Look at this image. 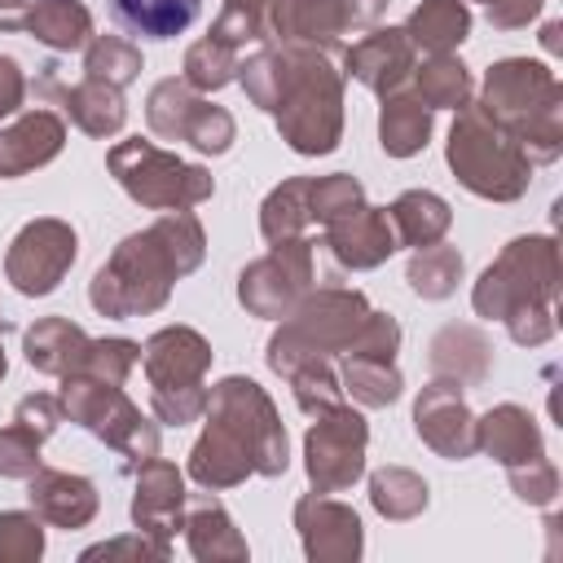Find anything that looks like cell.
I'll use <instances>...</instances> for the list:
<instances>
[{
	"mask_svg": "<svg viewBox=\"0 0 563 563\" xmlns=\"http://www.w3.org/2000/svg\"><path fill=\"white\" fill-rule=\"evenodd\" d=\"M295 532L303 541V554L308 563H356L365 554V528H361V515L330 497V493H303L295 501Z\"/></svg>",
	"mask_w": 563,
	"mask_h": 563,
	"instance_id": "4fadbf2b",
	"label": "cell"
},
{
	"mask_svg": "<svg viewBox=\"0 0 563 563\" xmlns=\"http://www.w3.org/2000/svg\"><path fill=\"white\" fill-rule=\"evenodd\" d=\"M339 0H268V44H339Z\"/></svg>",
	"mask_w": 563,
	"mask_h": 563,
	"instance_id": "484cf974",
	"label": "cell"
},
{
	"mask_svg": "<svg viewBox=\"0 0 563 563\" xmlns=\"http://www.w3.org/2000/svg\"><path fill=\"white\" fill-rule=\"evenodd\" d=\"M391 0H339V18H343V35L347 31H369Z\"/></svg>",
	"mask_w": 563,
	"mask_h": 563,
	"instance_id": "9f6ffc18",
	"label": "cell"
},
{
	"mask_svg": "<svg viewBox=\"0 0 563 563\" xmlns=\"http://www.w3.org/2000/svg\"><path fill=\"white\" fill-rule=\"evenodd\" d=\"M554 92H563L559 75L545 62L532 57H501L488 66L484 88H479V106L501 123V128H519L532 110H541Z\"/></svg>",
	"mask_w": 563,
	"mask_h": 563,
	"instance_id": "5bb4252c",
	"label": "cell"
},
{
	"mask_svg": "<svg viewBox=\"0 0 563 563\" xmlns=\"http://www.w3.org/2000/svg\"><path fill=\"white\" fill-rule=\"evenodd\" d=\"M141 365L150 378V409L167 427H189L207 409L211 343L194 325H163L141 343Z\"/></svg>",
	"mask_w": 563,
	"mask_h": 563,
	"instance_id": "52a82bcc",
	"label": "cell"
},
{
	"mask_svg": "<svg viewBox=\"0 0 563 563\" xmlns=\"http://www.w3.org/2000/svg\"><path fill=\"white\" fill-rule=\"evenodd\" d=\"M136 361H141V343L136 339H119V334L114 339H92V347H88V356H84V365L75 374H88V378L123 387L128 374L136 369Z\"/></svg>",
	"mask_w": 563,
	"mask_h": 563,
	"instance_id": "ee69618b",
	"label": "cell"
},
{
	"mask_svg": "<svg viewBox=\"0 0 563 563\" xmlns=\"http://www.w3.org/2000/svg\"><path fill=\"white\" fill-rule=\"evenodd\" d=\"M13 422H22L31 435L48 440V435L66 422V413H62V400H57V396H48V391H31V396H22V400H18Z\"/></svg>",
	"mask_w": 563,
	"mask_h": 563,
	"instance_id": "f5cc1de1",
	"label": "cell"
},
{
	"mask_svg": "<svg viewBox=\"0 0 563 563\" xmlns=\"http://www.w3.org/2000/svg\"><path fill=\"white\" fill-rule=\"evenodd\" d=\"M268 246H273L268 255L251 260V264L238 273V303H242L251 317L282 321V317L317 286V260H312L308 233L282 238V242H268Z\"/></svg>",
	"mask_w": 563,
	"mask_h": 563,
	"instance_id": "30bf717a",
	"label": "cell"
},
{
	"mask_svg": "<svg viewBox=\"0 0 563 563\" xmlns=\"http://www.w3.org/2000/svg\"><path fill=\"white\" fill-rule=\"evenodd\" d=\"M75 255H79L75 229L57 216H40V220H26L13 233L9 251H4V277L13 282L18 295L40 299V295H53L66 282Z\"/></svg>",
	"mask_w": 563,
	"mask_h": 563,
	"instance_id": "7c38bea8",
	"label": "cell"
},
{
	"mask_svg": "<svg viewBox=\"0 0 563 563\" xmlns=\"http://www.w3.org/2000/svg\"><path fill=\"white\" fill-rule=\"evenodd\" d=\"M506 330H510V339L519 343V347H541V343H550L554 339V330H559V308H515L510 317H506Z\"/></svg>",
	"mask_w": 563,
	"mask_h": 563,
	"instance_id": "816d5d0a",
	"label": "cell"
},
{
	"mask_svg": "<svg viewBox=\"0 0 563 563\" xmlns=\"http://www.w3.org/2000/svg\"><path fill=\"white\" fill-rule=\"evenodd\" d=\"M4 330H9V321H4V317H0V334H4Z\"/></svg>",
	"mask_w": 563,
	"mask_h": 563,
	"instance_id": "94428289",
	"label": "cell"
},
{
	"mask_svg": "<svg viewBox=\"0 0 563 563\" xmlns=\"http://www.w3.org/2000/svg\"><path fill=\"white\" fill-rule=\"evenodd\" d=\"M290 466V440L282 427V413L273 396L246 378L229 374L216 387H207L202 409V435L189 449V479L198 488L224 493L246 484V475L277 479Z\"/></svg>",
	"mask_w": 563,
	"mask_h": 563,
	"instance_id": "7a4b0ae2",
	"label": "cell"
},
{
	"mask_svg": "<svg viewBox=\"0 0 563 563\" xmlns=\"http://www.w3.org/2000/svg\"><path fill=\"white\" fill-rule=\"evenodd\" d=\"M53 70H57V66H44V88L57 92L62 110L70 114V123H75L79 132H88V136H97V141L123 132V123H128L123 88H114V84H106V79H92V75H84V79L70 84V88H57V75H53Z\"/></svg>",
	"mask_w": 563,
	"mask_h": 563,
	"instance_id": "7402d4cb",
	"label": "cell"
},
{
	"mask_svg": "<svg viewBox=\"0 0 563 563\" xmlns=\"http://www.w3.org/2000/svg\"><path fill=\"white\" fill-rule=\"evenodd\" d=\"M462 273H466V264H462L457 246H444V242L418 246V251L409 255V264H405V282H409V290H413L418 299H431V303L449 299V295L457 290Z\"/></svg>",
	"mask_w": 563,
	"mask_h": 563,
	"instance_id": "e575fe53",
	"label": "cell"
},
{
	"mask_svg": "<svg viewBox=\"0 0 563 563\" xmlns=\"http://www.w3.org/2000/svg\"><path fill=\"white\" fill-rule=\"evenodd\" d=\"M31 0H0V31H22Z\"/></svg>",
	"mask_w": 563,
	"mask_h": 563,
	"instance_id": "6f0895ef",
	"label": "cell"
},
{
	"mask_svg": "<svg viewBox=\"0 0 563 563\" xmlns=\"http://www.w3.org/2000/svg\"><path fill=\"white\" fill-rule=\"evenodd\" d=\"M202 106H207V97L194 92L185 79H158L145 97V123L163 141H185Z\"/></svg>",
	"mask_w": 563,
	"mask_h": 563,
	"instance_id": "d6a6232c",
	"label": "cell"
},
{
	"mask_svg": "<svg viewBox=\"0 0 563 563\" xmlns=\"http://www.w3.org/2000/svg\"><path fill=\"white\" fill-rule=\"evenodd\" d=\"M26 501L31 510L48 523V528H88L101 510V497H97V484L88 475H70V471H48L40 466L31 479H26Z\"/></svg>",
	"mask_w": 563,
	"mask_h": 563,
	"instance_id": "d6986e66",
	"label": "cell"
},
{
	"mask_svg": "<svg viewBox=\"0 0 563 563\" xmlns=\"http://www.w3.org/2000/svg\"><path fill=\"white\" fill-rule=\"evenodd\" d=\"M413 431L444 462H462V457L475 453V413H471L462 387L449 383V378H431L418 391V400H413Z\"/></svg>",
	"mask_w": 563,
	"mask_h": 563,
	"instance_id": "9a60e30c",
	"label": "cell"
},
{
	"mask_svg": "<svg viewBox=\"0 0 563 563\" xmlns=\"http://www.w3.org/2000/svg\"><path fill=\"white\" fill-rule=\"evenodd\" d=\"M260 4H268V0H260Z\"/></svg>",
	"mask_w": 563,
	"mask_h": 563,
	"instance_id": "be15d7a7",
	"label": "cell"
},
{
	"mask_svg": "<svg viewBox=\"0 0 563 563\" xmlns=\"http://www.w3.org/2000/svg\"><path fill=\"white\" fill-rule=\"evenodd\" d=\"M559 242L550 233H523L501 246V255L471 286V308L484 321H506L515 308H559Z\"/></svg>",
	"mask_w": 563,
	"mask_h": 563,
	"instance_id": "8992f818",
	"label": "cell"
},
{
	"mask_svg": "<svg viewBox=\"0 0 563 563\" xmlns=\"http://www.w3.org/2000/svg\"><path fill=\"white\" fill-rule=\"evenodd\" d=\"M22 31L53 53H75L92 40V13L84 0H31Z\"/></svg>",
	"mask_w": 563,
	"mask_h": 563,
	"instance_id": "83f0119b",
	"label": "cell"
},
{
	"mask_svg": "<svg viewBox=\"0 0 563 563\" xmlns=\"http://www.w3.org/2000/svg\"><path fill=\"white\" fill-rule=\"evenodd\" d=\"M369 317V299L347 286H312L268 334L264 361L273 374H290L299 361H339Z\"/></svg>",
	"mask_w": 563,
	"mask_h": 563,
	"instance_id": "5b68a950",
	"label": "cell"
},
{
	"mask_svg": "<svg viewBox=\"0 0 563 563\" xmlns=\"http://www.w3.org/2000/svg\"><path fill=\"white\" fill-rule=\"evenodd\" d=\"M347 352H356V356H387V361H396V352H400V321H396L391 312L369 308V317L361 321V330H356V339L347 343Z\"/></svg>",
	"mask_w": 563,
	"mask_h": 563,
	"instance_id": "681fc988",
	"label": "cell"
},
{
	"mask_svg": "<svg viewBox=\"0 0 563 563\" xmlns=\"http://www.w3.org/2000/svg\"><path fill=\"white\" fill-rule=\"evenodd\" d=\"M515 141L523 145L528 163H554L563 154V92H554L541 110H532L515 128Z\"/></svg>",
	"mask_w": 563,
	"mask_h": 563,
	"instance_id": "7bdbcfd3",
	"label": "cell"
},
{
	"mask_svg": "<svg viewBox=\"0 0 563 563\" xmlns=\"http://www.w3.org/2000/svg\"><path fill=\"white\" fill-rule=\"evenodd\" d=\"M106 167L119 180V189L145 211H194L216 194V180L202 163H185L180 154L158 150L154 141L141 136L110 145Z\"/></svg>",
	"mask_w": 563,
	"mask_h": 563,
	"instance_id": "9c48e42d",
	"label": "cell"
},
{
	"mask_svg": "<svg viewBox=\"0 0 563 563\" xmlns=\"http://www.w3.org/2000/svg\"><path fill=\"white\" fill-rule=\"evenodd\" d=\"M185 545L198 563H246L251 550H246V537L238 532V523L229 519V510L207 493H189L185 497Z\"/></svg>",
	"mask_w": 563,
	"mask_h": 563,
	"instance_id": "44dd1931",
	"label": "cell"
},
{
	"mask_svg": "<svg viewBox=\"0 0 563 563\" xmlns=\"http://www.w3.org/2000/svg\"><path fill=\"white\" fill-rule=\"evenodd\" d=\"M286 378H290L295 405H299L308 418H317V413H325V409L343 405V383H339L334 361H299Z\"/></svg>",
	"mask_w": 563,
	"mask_h": 563,
	"instance_id": "60d3db41",
	"label": "cell"
},
{
	"mask_svg": "<svg viewBox=\"0 0 563 563\" xmlns=\"http://www.w3.org/2000/svg\"><path fill=\"white\" fill-rule=\"evenodd\" d=\"M233 136H238V123H233V114L224 110V106H202L198 110V119H194V128H189V145L198 150V154H224L229 145H233Z\"/></svg>",
	"mask_w": 563,
	"mask_h": 563,
	"instance_id": "f907efd6",
	"label": "cell"
},
{
	"mask_svg": "<svg viewBox=\"0 0 563 563\" xmlns=\"http://www.w3.org/2000/svg\"><path fill=\"white\" fill-rule=\"evenodd\" d=\"M427 361H431V378H449L457 387H479L493 369V339L479 325H444V330H435Z\"/></svg>",
	"mask_w": 563,
	"mask_h": 563,
	"instance_id": "cb8c5ba5",
	"label": "cell"
},
{
	"mask_svg": "<svg viewBox=\"0 0 563 563\" xmlns=\"http://www.w3.org/2000/svg\"><path fill=\"white\" fill-rule=\"evenodd\" d=\"M238 66H242V53L202 35L185 48V62H180V79L194 88V92H220L224 84L238 79Z\"/></svg>",
	"mask_w": 563,
	"mask_h": 563,
	"instance_id": "74e56055",
	"label": "cell"
},
{
	"mask_svg": "<svg viewBox=\"0 0 563 563\" xmlns=\"http://www.w3.org/2000/svg\"><path fill=\"white\" fill-rule=\"evenodd\" d=\"M202 0H110V18L141 40H172L194 26Z\"/></svg>",
	"mask_w": 563,
	"mask_h": 563,
	"instance_id": "4dcf8cb0",
	"label": "cell"
},
{
	"mask_svg": "<svg viewBox=\"0 0 563 563\" xmlns=\"http://www.w3.org/2000/svg\"><path fill=\"white\" fill-rule=\"evenodd\" d=\"M44 554V519L35 510H0V563H35Z\"/></svg>",
	"mask_w": 563,
	"mask_h": 563,
	"instance_id": "f6af8a7d",
	"label": "cell"
},
{
	"mask_svg": "<svg viewBox=\"0 0 563 563\" xmlns=\"http://www.w3.org/2000/svg\"><path fill=\"white\" fill-rule=\"evenodd\" d=\"M66 145V123L53 110H22L0 128V180H18L35 167H48Z\"/></svg>",
	"mask_w": 563,
	"mask_h": 563,
	"instance_id": "ffe728a7",
	"label": "cell"
},
{
	"mask_svg": "<svg viewBox=\"0 0 563 563\" xmlns=\"http://www.w3.org/2000/svg\"><path fill=\"white\" fill-rule=\"evenodd\" d=\"M84 75L106 79L114 88H128L141 75V48L123 35H92L84 44Z\"/></svg>",
	"mask_w": 563,
	"mask_h": 563,
	"instance_id": "f35d334b",
	"label": "cell"
},
{
	"mask_svg": "<svg viewBox=\"0 0 563 563\" xmlns=\"http://www.w3.org/2000/svg\"><path fill=\"white\" fill-rule=\"evenodd\" d=\"M559 35H563V22H545L541 26V48L545 53H563V40Z\"/></svg>",
	"mask_w": 563,
	"mask_h": 563,
	"instance_id": "680465c9",
	"label": "cell"
},
{
	"mask_svg": "<svg viewBox=\"0 0 563 563\" xmlns=\"http://www.w3.org/2000/svg\"><path fill=\"white\" fill-rule=\"evenodd\" d=\"M506 479H510L515 497L528 501V506H554V497H559V466L545 453L532 457V462L506 466Z\"/></svg>",
	"mask_w": 563,
	"mask_h": 563,
	"instance_id": "bcb514c9",
	"label": "cell"
},
{
	"mask_svg": "<svg viewBox=\"0 0 563 563\" xmlns=\"http://www.w3.org/2000/svg\"><path fill=\"white\" fill-rule=\"evenodd\" d=\"M211 40L229 44V48H246V44H268V4L260 0H224V9L216 13Z\"/></svg>",
	"mask_w": 563,
	"mask_h": 563,
	"instance_id": "b9f144b4",
	"label": "cell"
},
{
	"mask_svg": "<svg viewBox=\"0 0 563 563\" xmlns=\"http://www.w3.org/2000/svg\"><path fill=\"white\" fill-rule=\"evenodd\" d=\"M418 66V48L409 44L405 26H369L352 48H343V75H352L361 88L387 97L409 84Z\"/></svg>",
	"mask_w": 563,
	"mask_h": 563,
	"instance_id": "2e32d148",
	"label": "cell"
},
{
	"mask_svg": "<svg viewBox=\"0 0 563 563\" xmlns=\"http://www.w3.org/2000/svg\"><path fill=\"white\" fill-rule=\"evenodd\" d=\"M541 4L545 0H493V4H484V13H488L493 31H519L541 13Z\"/></svg>",
	"mask_w": 563,
	"mask_h": 563,
	"instance_id": "db71d44e",
	"label": "cell"
},
{
	"mask_svg": "<svg viewBox=\"0 0 563 563\" xmlns=\"http://www.w3.org/2000/svg\"><path fill=\"white\" fill-rule=\"evenodd\" d=\"M207 255V233L194 211H163L150 229L128 233L88 282V303L101 317L128 321L167 308L172 286Z\"/></svg>",
	"mask_w": 563,
	"mask_h": 563,
	"instance_id": "3957f363",
	"label": "cell"
},
{
	"mask_svg": "<svg viewBox=\"0 0 563 563\" xmlns=\"http://www.w3.org/2000/svg\"><path fill=\"white\" fill-rule=\"evenodd\" d=\"M413 84H418V101L431 110H462L475 92L471 70L453 53H435L422 66H413Z\"/></svg>",
	"mask_w": 563,
	"mask_h": 563,
	"instance_id": "d590c367",
	"label": "cell"
},
{
	"mask_svg": "<svg viewBox=\"0 0 563 563\" xmlns=\"http://www.w3.org/2000/svg\"><path fill=\"white\" fill-rule=\"evenodd\" d=\"M356 207H365V189L352 172H330V176H312L308 180V216L312 224H334L343 216H352Z\"/></svg>",
	"mask_w": 563,
	"mask_h": 563,
	"instance_id": "ab89813d",
	"label": "cell"
},
{
	"mask_svg": "<svg viewBox=\"0 0 563 563\" xmlns=\"http://www.w3.org/2000/svg\"><path fill=\"white\" fill-rule=\"evenodd\" d=\"M475 449L488 453L497 466H519L545 453L541 427L523 405H493L484 418H475Z\"/></svg>",
	"mask_w": 563,
	"mask_h": 563,
	"instance_id": "603a6c76",
	"label": "cell"
},
{
	"mask_svg": "<svg viewBox=\"0 0 563 563\" xmlns=\"http://www.w3.org/2000/svg\"><path fill=\"white\" fill-rule=\"evenodd\" d=\"M479 4H493V0H479Z\"/></svg>",
	"mask_w": 563,
	"mask_h": 563,
	"instance_id": "6125c7cd",
	"label": "cell"
},
{
	"mask_svg": "<svg viewBox=\"0 0 563 563\" xmlns=\"http://www.w3.org/2000/svg\"><path fill=\"white\" fill-rule=\"evenodd\" d=\"M343 48L339 44H264L238 66V84L273 114L282 141L303 154H334L343 141Z\"/></svg>",
	"mask_w": 563,
	"mask_h": 563,
	"instance_id": "6da1fadb",
	"label": "cell"
},
{
	"mask_svg": "<svg viewBox=\"0 0 563 563\" xmlns=\"http://www.w3.org/2000/svg\"><path fill=\"white\" fill-rule=\"evenodd\" d=\"M365 449H369V422L352 405H334L317 413V422L303 435V471L317 493H343L365 475Z\"/></svg>",
	"mask_w": 563,
	"mask_h": 563,
	"instance_id": "8fae6325",
	"label": "cell"
},
{
	"mask_svg": "<svg viewBox=\"0 0 563 563\" xmlns=\"http://www.w3.org/2000/svg\"><path fill=\"white\" fill-rule=\"evenodd\" d=\"M84 563H97V559H132V563H167L172 559V545L145 537V532H128V537H110V541H97L79 554Z\"/></svg>",
	"mask_w": 563,
	"mask_h": 563,
	"instance_id": "c3c4849f",
	"label": "cell"
},
{
	"mask_svg": "<svg viewBox=\"0 0 563 563\" xmlns=\"http://www.w3.org/2000/svg\"><path fill=\"white\" fill-rule=\"evenodd\" d=\"M325 246H330L334 264L352 268V273L378 268L400 251L396 233H391V220H387V207H369V202L356 207L352 216L325 224Z\"/></svg>",
	"mask_w": 563,
	"mask_h": 563,
	"instance_id": "ac0fdd59",
	"label": "cell"
},
{
	"mask_svg": "<svg viewBox=\"0 0 563 563\" xmlns=\"http://www.w3.org/2000/svg\"><path fill=\"white\" fill-rule=\"evenodd\" d=\"M308 180L312 176H290V180L268 189V198L260 202V233H264V242H282V238L308 233V224H312V216H308Z\"/></svg>",
	"mask_w": 563,
	"mask_h": 563,
	"instance_id": "8d00e7d4",
	"label": "cell"
},
{
	"mask_svg": "<svg viewBox=\"0 0 563 563\" xmlns=\"http://www.w3.org/2000/svg\"><path fill=\"white\" fill-rule=\"evenodd\" d=\"M444 163L457 185L484 202H515L532 185V163L510 128H501L479 101H466L449 128Z\"/></svg>",
	"mask_w": 563,
	"mask_h": 563,
	"instance_id": "277c9868",
	"label": "cell"
},
{
	"mask_svg": "<svg viewBox=\"0 0 563 563\" xmlns=\"http://www.w3.org/2000/svg\"><path fill=\"white\" fill-rule=\"evenodd\" d=\"M92 347V334L84 325H75L70 317H40L35 325L22 330V352H26V365L48 374V378H66L84 365Z\"/></svg>",
	"mask_w": 563,
	"mask_h": 563,
	"instance_id": "d4e9b609",
	"label": "cell"
},
{
	"mask_svg": "<svg viewBox=\"0 0 563 563\" xmlns=\"http://www.w3.org/2000/svg\"><path fill=\"white\" fill-rule=\"evenodd\" d=\"M387 220H391V233H396V246H431V242H444L449 224H453V211L440 194L431 189H405L391 207H387Z\"/></svg>",
	"mask_w": 563,
	"mask_h": 563,
	"instance_id": "f1b7e54d",
	"label": "cell"
},
{
	"mask_svg": "<svg viewBox=\"0 0 563 563\" xmlns=\"http://www.w3.org/2000/svg\"><path fill=\"white\" fill-rule=\"evenodd\" d=\"M40 444H44V440L31 435L22 422L0 427V475H4V479H31V475L44 466Z\"/></svg>",
	"mask_w": 563,
	"mask_h": 563,
	"instance_id": "7dc6e473",
	"label": "cell"
},
{
	"mask_svg": "<svg viewBox=\"0 0 563 563\" xmlns=\"http://www.w3.org/2000/svg\"><path fill=\"white\" fill-rule=\"evenodd\" d=\"M9 374V356H4V343H0V378Z\"/></svg>",
	"mask_w": 563,
	"mask_h": 563,
	"instance_id": "91938a15",
	"label": "cell"
},
{
	"mask_svg": "<svg viewBox=\"0 0 563 563\" xmlns=\"http://www.w3.org/2000/svg\"><path fill=\"white\" fill-rule=\"evenodd\" d=\"M431 493H427V479L409 466H378L369 475V506L391 519V523H409L427 510Z\"/></svg>",
	"mask_w": 563,
	"mask_h": 563,
	"instance_id": "836d02e7",
	"label": "cell"
},
{
	"mask_svg": "<svg viewBox=\"0 0 563 563\" xmlns=\"http://www.w3.org/2000/svg\"><path fill=\"white\" fill-rule=\"evenodd\" d=\"M339 383H343V391L361 409H387L405 391V378H400L396 361H387V356H356V352L339 356Z\"/></svg>",
	"mask_w": 563,
	"mask_h": 563,
	"instance_id": "1f68e13d",
	"label": "cell"
},
{
	"mask_svg": "<svg viewBox=\"0 0 563 563\" xmlns=\"http://www.w3.org/2000/svg\"><path fill=\"white\" fill-rule=\"evenodd\" d=\"M57 400L70 422H79L88 435H97L106 449L119 453V466L128 475H136L145 462L158 457V427L128 400L123 387L88 374H66Z\"/></svg>",
	"mask_w": 563,
	"mask_h": 563,
	"instance_id": "ba28073f",
	"label": "cell"
},
{
	"mask_svg": "<svg viewBox=\"0 0 563 563\" xmlns=\"http://www.w3.org/2000/svg\"><path fill=\"white\" fill-rule=\"evenodd\" d=\"M435 110L418 101V92H387L378 106V145L387 158H413L431 141Z\"/></svg>",
	"mask_w": 563,
	"mask_h": 563,
	"instance_id": "4316f807",
	"label": "cell"
},
{
	"mask_svg": "<svg viewBox=\"0 0 563 563\" xmlns=\"http://www.w3.org/2000/svg\"><path fill=\"white\" fill-rule=\"evenodd\" d=\"M22 101H26V75L9 53H0V119L18 114Z\"/></svg>",
	"mask_w": 563,
	"mask_h": 563,
	"instance_id": "11a10c76",
	"label": "cell"
},
{
	"mask_svg": "<svg viewBox=\"0 0 563 563\" xmlns=\"http://www.w3.org/2000/svg\"><path fill=\"white\" fill-rule=\"evenodd\" d=\"M405 35L418 53H453L471 35V9L466 0H422L405 18Z\"/></svg>",
	"mask_w": 563,
	"mask_h": 563,
	"instance_id": "f546056e",
	"label": "cell"
},
{
	"mask_svg": "<svg viewBox=\"0 0 563 563\" xmlns=\"http://www.w3.org/2000/svg\"><path fill=\"white\" fill-rule=\"evenodd\" d=\"M185 475L176 462H145L136 471V484H132V528L172 545L180 523H185Z\"/></svg>",
	"mask_w": 563,
	"mask_h": 563,
	"instance_id": "e0dca14e",
	"label": "cell"
}]
</instances>
